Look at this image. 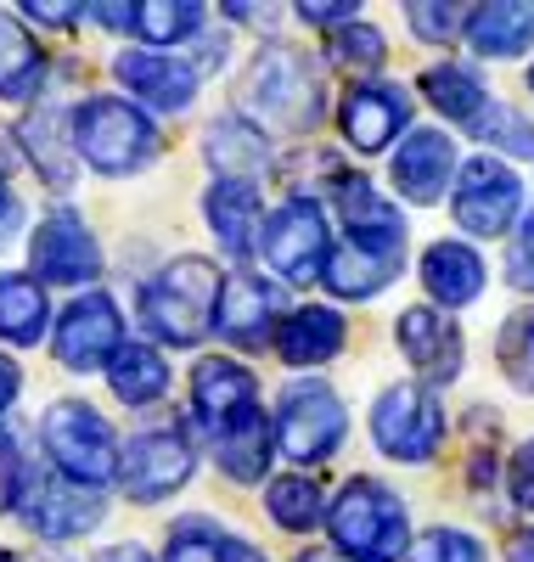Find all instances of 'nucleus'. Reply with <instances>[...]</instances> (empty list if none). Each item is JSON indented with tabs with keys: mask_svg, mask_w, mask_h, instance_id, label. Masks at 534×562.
<instances>
[{
	"mask_svg": "<svg viewBox=\"0 0 534 562\" xmlns=\"http://www.w3.org/2000/svg\"><path fill=\"white\" fill-rule=\"evenodd\" d=\"M220 288L225 270L203 254H180L169 265H158L135 293V315L141 333L158 349H198L214 333V310H220Z\"/></svg>",
	"mask_w": 534,
	"mask_h": 562,
	"instance_id": "1",
	"label": "nucleus"
},
{
	"mask_svg": "<svg viewBox=\"0 0 534 562\" xmlns=\"http://www.w3.org/2000/svg\"><path fill=\"white\" fill-rule=\"evenodd\" d=\"M265 135H310L326 119V85L310 52L287 40H265L242 74V108Z\"/></svg>",
	"mask_w": 534,
	"mask_h": 562,
	"instance_id": "2",
	"label": "nucleus"
},
{
	"mask_svg": "<svg viewBox=\"0 0 534 562\" xmlns=\"http://www.w3.org/2000/svg\"><path fill=\"white\" fill-rule=\"evenodd\" d=\"M321 529L332 540L326 551L344 557V562H405V551L416 540L405 495L388 490L371 473H355L326 495V524Z\"/></svg>",
	"mask_w": 534,
	"mask_h": 562,
	"instance_id": "3",
	"label": "nucleus"
},
{
	"mask_svg": "<svg viewBox=\"0 0 534 562\" xmlns=\"http://www.w3.org/2000/svg\"><path fill=\"white\" fill-rule=\"evenodd\" d=\"M68 140H74V158L102 175V180H130L141 169H153L158 153H164V135H158V119L141 113L135 102L113 97H85L74 113H68Z\"/></svg>",
	"mask_w": 534,
	"mask_h": 562,
	"instance_id": "4",
	"label": "nucleus"
},
{
	"mask_svg": "<svg viewBox=\"0 0 534 562\" xmlns=\"http://www.w3.org/2000/svg\"><path fill=\"white\" fill-rule=\"evenodd\" d=\"M119 428L90 400H52L40 416L45 467L79 490H108L119 479Z\"/></svg>",
	"mask_w": 534,
	"mask_h": 562,
	"instance_id": "5",
	"label": "nucleus"
},
{
	"mask_svg": "<svg viewBox=\"0 0 534 562\" xmlns=\"http://www.w3.org/2000/svg\"><path fill=\"white\" fill-rule=\"evenodd\" d=\"M270 434H276V456L293 461V473H310V467H326L337 450H344V439H349V405L321 378H293L276 394Z\"/></svg>",
	"mask_w": 534,
	"mask_h": 562,
	"instance_id": "6",
	"label": "nucleus"
},
{
	"mask_svg": "<svg viewBox=\"0 0 534 562\" xmlns=\"http://www.w3.org/2000/svg\"><path fill=\"white\" fill-rule=\"evenodd\" d=\"M198 434H191L186 416H158L141 422V428L119 445V490L135 506H158L169 495H180L198 473Z\"/></svg>",
	"mask_w": 534,
	"mask_h": 562,
	"instance_id": "7",
	"label": "nucleus"
},
{
	"mask_svg": "<svg viewBox=\"0 0 534 562\" xmlns=\"http://www.w3.org/2000/svg\"><path fill=\"white\" fill-rule=\"evenodd\" d=\"M254 254L265 259L276 288H310V281H321V270L332 259V214H326V203L281 198L276 209H265Z\"/></svg>",
	"mask_w": 534,
	"mask_h": 562,
	"instance_id": "8",
	"label": "nucleus"
},
{
	"mask_svg": "<svg viewBox=\"0 0 534 562\" xmlns=\"http://www.w3.org/2000/svg\"><path fill=\"white\" fill-rule=\"evenodd\" d=\"M366 428H371V445L382 450V461H400V467H427L433 456L445 450L450 416H445L440 394L422 389V383L411 378V383H388V389H377Z\"/></svg>",
	"mask_w": 534,
	"mask_h": 562,
	"instance_id": "9",
	"label": "nucleus"
},
{
	"mask_svg": "<svg viewBox=\"0 0 534 562\" xmlns=\"http://www.w3.org/2000/svg\"><path fill=\"white\" fill-rule=\"evenodd\" d=\"M445 203L461 225V243H496V237H512V225L523 220L529 186L512 164L478 153L456 169V186H450Z\"/></svg>",
	"mask_w": 534,
	"mask_h": 562,
	"instance_id": "10",
	"label": "nucleus"
},
{
	"mask_svg": "<svg viewBox=\"0 0 534 562\" xmlns=\"http://www.w3.org/2000/svg\"><path fill=\"white\" fill-rule=\"evenodd\" d=\"M186 422H191V434H198V445H220L225 434L236 428H248L254 416H265L259 405V378L242 360L231 355H203V360H191L186 371Z\"/></svg>",
	"mask_w": 534,
	"mask_h": 562,
	"instance_id": "11",
	"label": "nucleus"
},
{
	"mask_svg": "<svg viewBox=\"0 0 534 562\" xmlns=\"http://www.w3.org/2000/svg\"><path fill=\"white\" fill-rule=\"evenodd\" d=\"M29 276L45 293L52 288L90 293L102 281V243H96V231L79 209H68V203L45 209V220L29 231Z\"/></svg>",
	"mask_w": 534,
	"mask_h": 562,
	"instance_id": "12",
	"label": "nucleus"
},
{
	"mask_svg": "<svg viewBox=\"0 0 534 562\" xmlns=\"http://www.w3.org/2000/svg\"><path fill=\"white\" fill-rule=\"evenodd\" d=\"M124 349V310L113 293L90 288V293H74L57 321H52V355L63 371L74 378H90V371H108L113 355Z\"/></svg>",
	"mask_w": 534,
	"mask_h": 562,
	"instance_id": "13",
	"label": "nucleus"
},
{
	"mask_svg": "<svg viewBox=\"0 0 534 562\" xmlns=\"http://www.w3.org/2000/svg\"><path fill=\"white\" fill-rule=\"evenodd\" d=\"M12 518L34 535V540H52V546H68V540H85L90 529H102L108 518V495L102 490H79L68 479H57L52 467H34L23 495H18V512Z\"/></svg>",
	"mask_w": 534,
	"mask_h": 562,
	"instance_id": "14",
	"label": "nucleus"
},
{
	"mask_svg": "<svg viewBox=\"0 0 534 562\" xmlns=\"http://www.w3.org/2000/svg\"><path fill=\"white\" fill-rule=\"evenodd\" d=\"M337 140L360 158H377L411 135V90L394 79H355L332 108Z\"/></svg>",
	"mask_w": 534,
	"mask_h": 562,
	"instance_id": "15",
	"label": "nucleus"
},
{
	"mask_svg": "<svg viewBox=\"0 0 534 562\" xmlns=\"http://www.w3.org/2000/svg\"><path fill=\"white\" fill-rule=\"evenodd\" d=\"M456 169H461V153H456V135L440 130V124H422L411 130L394 158H388V186H394V198L411 203V209H433L450 198L456 186Z\"/></svg>",
	"mask_w": 534,
	"mask_h": 562,
	"instance_id": "16",
	"label": "nucleus"
},
{
	"mask_svg": "<svg viewBox=\"0 0 534 562\" xmlns=\"http://www.w3.org/2000/svg\"><path fill=\"white\" fill-rule=\"evenodd\" d=\"M394 344H400V355L411 360V371H416L422 389L440 394V389H450V383L461 378L467 338H461V321H456V315L433 310V304H411V310H400V321H394Z\"/></svg>",
	"mask_w": 534,
	"mask_h": 562,
	"instance_id": "17",
	"label": "nucleus"
},
{
	"mask_svg": "<svg viewBox=\"0 0 534 562\" xmlns=\"http://www.w3.org/2000/svg\"><path fill=\"white\" fill-rule=\"evenodd\" d=\"M113 79L124 85V102H135L141 113H191L203 90L198 68L180 52H141V45H124L113 57Z\"/></svg>",
	"mask_w": 534,
	"mask_h": 562,
	"instance_id": "18",
	"label": "nucleus"
},
{
	"mask_svg": "<svg viewBox=\"0 0 534 562\" xmlns=\"http://www.w3.org/2000/svg\"><path fill=\"white\" fill-rule=\"evenodd\" d=\"M281 315H287V299H281V288H276L270 276H259V270H231L225 288H220L214 333H220L231 349H242V355H259V349H270Z\"/></svg>",
	"mask_w": 534,
	"mask_h": 562,
	"instance_id": "19",
	"label": "nucleus"
},
{
	"mask_svg": "<svg viewBox=\"0 0 534 562\" xmlns=\"http://www.w3.org/2000/svg\"><path fill=\"white\" fill-rule=\"evenodd\" d=\"M416 281H422V304L433 310H472L483 299V288H490V265H483V254L461 237H440L427 243L422 259H416Z\"/></svg>",
	"mask_w": 534,
	"mask_h": 562,
	"instance_id": "20",
	"label": "nucleus"
},
{
	"mask_svg": "<svg viewBox=\"0 0 534 562\" xmlns=\"http://www.w3.org/2000/svg\"><path fill=\"white\" fill-rule=\"evenodd\" d=\"M344 344H349V321L337 304H293L270 338V349L287 371H321L344 355Z\"/></svg>",
	"mask_w": 534,
	"mask_h": 562,
	"instance_id": "21",
	"label": "nucleus"
},
{
	"mask_svg": "<svg viewBox=\"0 0 534 562\" xmlns=\"http://www.w3.org/2000/svg\"><path fill=\"white\" fill-rule=\"evenodd\" d=\"M203 225L214 248L231 265H248L259 248V225H265V192L254 180H209L203 192Z\"/></svg>",
	"mask_w": 534,
	"mask_h": 562,
	"instance_id": "22",
	"label": "nucleus"
},
{
	"mask_svg": "<svg viewBox=\"0 0 534 562\" xmlns=\"http://www.w3.org/2000/svg\"><path fill=\"white\" fill-rule=\"evenodd\" d=\"M203 164L214 169V180H265L276 169V147L270 135L248 119V113H214L203 124Z\"/></svg>",
	"mask_w": 534,
	"mask_h": 562,
	"instance_id": "23",
	"label": "nucleus"
},
{
	"mask_svg": "<svg viewBox=\"0 0 534 562\" xmlns=\"http://www.w3.org/2000/svg\"><path fill=\"white\" fill-rule=\"evenodd\" d=\"M12 135H18L23 164L52 186L57 198L74 192V186H79V158H74V140H68V113L57 102H34Z\"/></svg>",
	"mask_w": 534,
	"mask_h": 562,
	"instance_id": "24",
	"label": "nucleus"
},
{
	"mask_svg": "<svg viewBox=\"0 0 534 562\" xmlns=\"http://www.w3.org/2000/svg\"><path fill=\"white\" fill-rule=\"evenodd\" d=\"M461 45L478 63H512L534 52V0H483L461 23Z\"/></svg>",
	"mask_w": 534,
	"mask_h": 562,
	"instance_id": "25",
	"label": "nucleus"
},
{
	"mask_svg": "<svg viewBox=\"0 0 534 562\" xmlns=\"http://www.w3.org/2000/svg\"><path fill=\"white\" fill-rule=\"evenodd\" d=\"M52 85V52L34 40V29L18 12H0V102L34 108Z\"/></svg>",
	"mask_w": 534,
	"mask_h": 562,
	"instance_id": "26",
	"label": "nucleus"
},
{
	"mask_svg": "<svg viewBox=\"0 0 534 562\" xmlns=\"http://www.w3.org/2000/svg\"><path fill=\"white\" fill-rule=\"evenodd\" d=\"M416 90L427 97V108L440 113V119H450V124H461V130H478L483 124V113H490V85H483V74L467 63V57H445V63H427L422 68V79H416Z\"/></svg>",
	"mask_w": 534,
	"mask_h": 562,
	"instance_id": "27",
	"label": "nucleus"
},
{
	"mask_svg": "<svg viewBox=\"0 0 534 562\" xmlns=\"http://www.w3.org/2000/svg\"><path fill=\"white\" fill-rule=\"evenodd\" d=\"M164 562H265V551L225 529L220 518H209V512H186L164 529Z\"/></svg>",
	"mask_w": 534,
	"mask_h": 562,
	"instance_id": "28",
	"label": "nucleus"
},
{
	"mask_svg": "<svg viewBox=\"0 0 534 562\" xmlns=\"http://www.w3.org/2000/svg\"><path fill=\"white\" fill-rule=\"evenodd\" d=\"M102 378H108V389H113L119 405H130V411H153V405L169 394V383H175V366L164 360L158 344H147V338H124V349L113 355V366L102 371Z\"/></svg>",
	"mask_w": 534,
	"mask_h": 562,
	"instance_id": "29",
	"label": "nucleus"
},
{
	"mask_svg": "<svg viewBox=\"0 0 534 562\" xmlns=\"http://www.w3.org/2000/svg\"><path fill=\"white\" fill-rule=\"evenodd\" d=\"M52 321H57L52 293H45L29 270H0V344L34 349V344H45Z\"/></svg>",
	"mask_w": 534,
	"mask_h": 562,
	"instance_id": "30",
	"label": "nucleus"
},
{
	"mask_svg": "<svg viewBox=\"0 0 534 562\" xmlns=\"http://www.w3.org/2000/svg\"><path fill=\"white\" fill-rule=\"evenodd\" d=\"M265 518L281 535H315L326 524V490L310 473H276L265 484Z\"/></svg>",
	"mask_w": 534,
	"mask_h": 562,
	"instance_id": "31",
	"label": "nucleus"
},
{
	"mask_svg": "<svg viewBox=\"0 0 534 562\" xmlns=\"http://www.w3.org/2000/svg\"><path fill=\"white\" fill-rule=\"evenodd\" d=\"M209 29V7L198 0H141L130 40H141V52H169V45H191Z\"/></svg>",
	"mask_w": 534,
	"mask_h": 562,
	"instance_id": "32",
	"label": "nucleus"
},
{
	"mask_svg": "<svg viewBox=\"0 0 534 562\" xmlns=\"http://www.w3.org/2000/svg\"><path fill=\"white\" fill-rule=\"evenodd\" d=\"M214 467L231 484H270V461H276V434H270V411L254 416L248 428L225 434L220 445H209Z\"/></svg>",
	"mask_w": 534,
	"mask_h": 562,
	"instance_id": "33",
	"label": "nucleus"
},
{
	"mask_svg": "<svg viewBox=\"0 0 534 562\" xmlns=\"http://www.w3.org/2000/svg\"><path fill=\"white\" fill-rule=\"evenodd\" d=\"M326 68H337V74H349V79H377V68L388 63V34L377 29V23H366V18H355V23H344V29H332L326 34Z\"/></svg>",
	"mask_w": 534,
	"mask_h": 562,
	"instance_id": "34",
	"label": "nucleus"
},
{
	"mask_svg": "<svg viewBox=\"0 0 534 562\" xmlns=\"http://www.w3.org/2000/svg\"><path fill=\"white\" fill-rule=\"evenodd\" d=\"M496 360H501V378L523 394H534V304L512 310L496 333Z\"/></svg>",
	"mask_w": 534,
	"mask_h": 562,
	"instance_id": "35",
	"label": "nucleus"
},
{
	"mask_svg": "<svg viewBox=\"0 0 534 562\" xmlns=\"http://www.w3.org/2000/svg\"><path fill=\"white\" fill-rule=\"evenodd\" d=\"M483 147H490V158H518V164H534V119L507 108V102H490V113H483V124L472 130Z\"/></svg>",
	"mask_w": 534,
	"mask_h": 562,
	"instance_id": "36",
	"label": "nucleus"
},
{
	"mask_svg": "<svg viewBox=\"0 0 534 562\" xmlns=\"http://www.w3.org/2000/svg\"><path fill=\"white\" fill-rule=\"evenodd\" d=\"M405 562H490V546L467 529H450V524H433L411 540Z\"/></svg>",
	"mask_w": 534,
	"mask_h": 562,
	"instance_id": "37",
	"label": "nucleus"
},
{
	"mask_svg": "<svg viewBox=\"0 0 534 562\" xmlns=\"http://www.w3.org/2000/svg\"><path fill=\"white\" fill-rule=\"evenodd\" d=\"M461 23H467V7H456V0H416V7H405V29H411L422 45H450V40H461Z\"/></svg>",
	"mask_w": 534,
	"mask_h": 562,
	"instance_id": "38",
	"label": "nucleus"
},
{
	"mask_svg": "<svg viewBox=\"0 0 534 562\" xmlns=\"http://www.w3.org/2000/svg\"><path fill=\"white\" fill-rule=\"evenodd\" d=\"M29 473H34L29 450L18 445V434L7 428V422H0V512H18V495H23Z\"/></svg>",
	"mask_w": 534,
	"mask_h": 562,
	"instance_id": "39",
	"label": "nucleus"
},
{
	"mask_svg": "<svg viewBox=\"0 0 534 562\" xmlns=\"http://www.w3.org/2000/svg\"><path fill=\"white\" fill-rule=\"evenodd\" d=\"M507 281L534 299V209L518 220V231L507 237Z\"/></svg>",
	"mask_w": 534,
	"mask_h": 562,
	"instance_id": "40",
	"label": "nucleus"
},
{
	"mask_svg": "<svg viewBox=\"0 0 534 562\" xmlns=\"http://www.w3.org/2000/svg\"><path fill=\"white\" fill-rule=\"evenodd\" d=\"M507 501L534 518V439H523L512 456H507Z\"/></svg>",
	"mask_w": 534,
	"mask_h": 562,
	"instance_id": "41",
	"label": "nucleus"
},
{
	"mask_svg": "<svg viewBox=\"0 0 534 562\" xmlns=\"http://www.w3.org/2000/svg\"><path fill=\"white\" fill-rule=\"evenodd\" d=\"M23 231H29V203L12 186V175L0 169V254H12L23 243Z\"/></svg>",
	"mask_w": 534,
	"mask_h": 562,
	"instance_id": "42",
	"label": "nucleus"
},
{
	"mask_svg": "<svg viewBox=\"0 0 534 562\" xmlns=\"http://www.w3.org/2000/svg\"><path fill=\"white\" fill-rule=\"evenodd\" d=\"M293 18L299 23H310V29H344V23H355L360 18V7H355V0H337V7H315V0H304V7H293Z\"/></svg>",
	"mask_w": 534,
	"mask_h": 562,
	"instance_id": "43",
	"label": "nucleus"
},
{
	"mask_svg": "<svg viewBox=\"0 0 534 562\" xmlns=\"http://www.w3.org/2000/svg\"><path fill=\"white\" fill-rule=\"evenodd\" d=\"M191 45H198V52H191L186 63L198 68V79H209V74H214V68H220V63L231 57V34H209V29H203V34L191 40Z\"/></svg>",
	"mask_w": 534,
	"mask_h": 562,
	"instance_id": "44",
	"label": "nucleus"
},
{
	"mask_svg": "<svg viewBox=\"0 0 534 562\" xmlns=\"http://www.w3.org/2000/svg\"><path fill=\"white\" fill-rule=\"evenodd\" d=\"M18 18L23 23H40V29H79L85 23V7H45V0H29Z\"/></svg>",
	"mask_w": 534,
	"mask_h": 562,
	"instance_id": "45",
	"label": "nucleus"
},
{
	"mask_svg": "<svg viewBox=\"0 0 534 562\" xmlns=\"http://www.w3.org/2000/svg\"><path fill=\"white\" fill-rule=\"evenodd\" d=\"M23 400V366L7 355V349H0V422H7L12 416V405Z\"/></svg>",
	"mask_w": 534,
	"mask_h": 562,
	"instance_id": "46",
	"label": "nucleus"
},
{
	"mask_svg": "<svg viewBox=\"0 0 534 562\" xmlns=\"http://www.w3.org/2000/svg\"><path fill=\"white\" fill-rule=\"evenodd\" d=\"M96 29H108V34H130L135 29V7H90L85 12Z\"/></svg>",
	"mask_w": 534,
	"mask_h": 562,
	"instance_id": "47",
	"label": "nucleus"
},
{
	"mask_svg": "<svg viewBox=\"0 0 534 562\" xmlns=\"http://www.w3.org/2000/svg\"><path fill=\"white\" fill-rule=\"evenodd\" d=\"M90 562H158L147 546H141V540H113V546H102V551H96Z\"/></svg>",
	"mask_w": 534,
	"mask_h": 562,
	"instance_id": "48",
	"label": "nucleus"
},
{
	"mask_svg": "<svg viewBox=\"0 0 534 562\" xmlns=\"http://www.w3.org/2000/svg\"><path fill=\"white\" fill-rule=\"evenodd\" d=\"M225 23H248V29H276L281 23V12L276 7H225Z\"/></svg>",
	"mask_w": 534,
	"mask_h": 562,
	"instance_id": "49",
	"label": "nucleus"
},
{
	"mask_svg": "<svg viewBox=\"0 0 534 562\" xmlns=\"http://www.w3.org/2000/svg\"><path fill=\"white\" fill-rule=\"evenodd\" d=\"M293 562H344V557H332V551H326V546H310V551H299V557H293Z\"/></svg>",
	"mask_w": 534,
	"mask_h": 562,
	"instance_id": "50",
	"label": "nucleus"
},
{
	"mask_svg": "<svg viewBox=\"0 0 534 562\" xmlns=\"http://www.w3.org/2000/svg\"><path fill=\"white\" fill-rule=\"evenodd\" d=\"M0 562H23V557H18L12 546H0Z\"/></svg>",
	"mask_w": 534,
	"mask_h": 562,
	"instance_id": "51",
	"label": "nucleus"
},
{
	"mask_svg": "<svg viewBox=\"0 0 534 562\" xmlns=\"http://www.w3.org/2000/svg\"><path fill=\"white\" fill-rule=\"evenodd\" d=\"M529 90H534V63H529Z\"/></svg>",
	"mask_w": 534,
	"mask_h": 562,
	"instance_id": "52",
	"label": "nucleus"
}]
</instances>
